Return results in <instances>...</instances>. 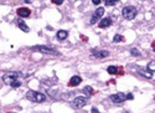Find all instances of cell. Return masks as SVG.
Instances as JSON below:
<instances>
[{
    "label": "cell",
    "mask_w": 155,
    "mask_h": 113,
    "mask_svg": "<svg viewBox=\"0 0 155 113\" xmlns=\"http://www.w3.org/2000/svg\"><path fill=\"white\" fill-rule=\"evenodd\" d=\"M17 78H19V73L16 72H9L3 75V82L5 84H9V86H11L14 82L17 81Z\"/></svg>",
    "instance_id": "cell-3"
},
{
    "label": "cell",
    "mask_w": 155,
    "mask_h": 113,
    "mask_svg": "<svg viewBox=\"0 0 155 113\" xmlns=\"http://www.w3.org/2000/svg\"><path fill=\"white\" fill-rule=\"evenodd\" d=\"M127 100H134L133 93H128V95H127Z\"/></svg>",
    "instance_id": "cell-23"
},
{
    "label": "cell",
    "mask_w": 155,
    "mask_h": 113,
    "mask_svg": "<svg viewBox=\"0 0 155 113\" xmlns=\"http://www.w3.org/2000/svg\"><path fill=\"white\" fill-rule=\"evenodd\" d=\"M32 49L36 51H41V52H46V54H56L52 47H46V46H34Z\"/></svg>",
    "instance_id": "cell-9"
},
{
    "label": "cell",
    "mask_w": 155,
    "mask_h": 113,
    "mask_svg": "<svg viewBox=\"0 0 155 113\" xmlns=\"http://www.w3.org/2000/svg\"><path fill=\"white\" fill-rule=\"evenodd\" d=\"M103 14H104V9H103V8H98L97 10L95 11V14H93L92 19H91V24H96L97 20H98L99 17H102Z\"/></svg>",
    "instance_id": "cell-7"
},
{
    "label": "cell",
    "mask_w": 155,
    "mask_h": 113,
    "mask_svg": "<svg viewBox=\"0 0 155 113\" xmlns=\"http://www.w3.org/2000/svg\"><path fill=\"white\" fill-rule=\"evenodd\" d=\"M67 36H68V32L66 31V30H60V31H57V39H58L60 41L65 40Z\"/></svg>",
    "instance_id": "cell-15"
},
{
    "label": "cell",
    "mask_w": 155,
    "mask_h": 113,
    "mask_svg": "<svg viewBox=\"0 0 155 113\" xmlns=\"http://www.w3.org/2000/svg\"><path fill=\"white\" fill-rule=\"evenodd\" d=\"M92 113H98V110L97 108H92Z\"/></svg>",
    "instance_id": "cell-26"
},
{
    "label": "cell",
    "mask_w": 155,
    "mask_h": 113,
    "mask_svg": "<svg viewBox=\"0 0 155 113\" xmlns=\"http://www.w3.org/2000/svg\"><path fill=\"white\" fill-rule=\"evenodd\" d=\"M119 0H106V5L107 6H111V5H115Z\"/></svg>",
    "instance_id": "cell-18"
},
{
    "label": "cell",
    "mask_w": 155,
    "mask_h": 113,
    "mask_svg": "<svg viewBox=\"0 0 155 113\" xmlns=\"http://www.w3.org/2000/svg\"><path fill=\"white\" fill-rule=\"evenodd\" d=\"M20 86H21V82H20V81H15V82L11 84L13 88H17V87H20Z\"/></svg>",
    "instance_id": "cell-20"
},
{
    "label": "cell",
    "mask_w": 155,
    "mask_h": 113,
    "mask_svg": "<svg viewBox=\"0 0 155 113\" xmlns=\"http://www.w3.org/2000/svg\"><path fill=\"white\" fill-rule=\"evenodd\" d=\"M86 103H87V100L84 97H76L72 102V106H73V108L78 110V108H82L83 106H86Z\"/></svg>",
    "instance_id": "cell-4"
},
{
    "label": "cell",
    "mask_w": 155,
    "mask_h": 113,
    "mask_svg": "<svg viewBox=\"0 0 155 113\" xmlns=\"http://www.w3.org/2000/svg\"><path fill=\"white\" fill-rule=\"evenodd\" d=\"M138 72L142 75V76L147 77V78H153L154 77V73H153V71H150V70H138Z\"/></svg>",
    "instance_id": "cell-14"
},
{
    "label": "cell",
    "mask_w": 155,
    "mask_h": 113,
    "mask_svg": "<svg viewBox=\"0 0 155 113\" xmlns=\"http://www.w3.org/2000/svg\"><path fill=\"white\" fill-rule=\"evenodd\" d=\"M83 92L86 93L87 96H92L93 93H95V91H93V88H92V87H90V86H86V87H84V88H83Z\"/></svg>",
    "instance_id": "cell-16"
},
{
    "label": "cell",
    "mask_w": 155,
    "mask_h": 113,
    "mask_svg": "<svg viewBox=\"0 0 155 113\" xmlns=\"http://www.w3.org/2000/svg\"><path fill=\"white\" fill-rule=\"evenodd\" d=\"M111 25H112V19L111 17L102 19L101 22H99V27H101V29H107V27H109Z\"/></svg>",
    "instance_id": "cell-11"
},
{
    "label": "cell",
    "mask_w": 155,
    "mask_h": 113,
    "mask_svg": "<svg viewBox=\"0 0 155 113\" xmlns=\"http://www.w3.org/2000/svg\"><path fill=\"white\" fill-rule=\"evenodd\" d=\"M152 49H153V51L155 52V41H153V42H152Z\"/></svg>",
    "instance_id": "cell-25"
},
{
    "label": "cell",
    "mask_w": 155,
    "mask_h": 113,
    "mask_svg": "<svg viewBox=\"0 0 155 113\" xmlns=\"http://www.w3.org/2000/svg\"><path fill=\"white\" fill-rule=\"evenodd\" d=\"M102 1V0H92V3L95 4V5H98V4H99Z\"/></svg>",
    "instance_id": "cell-24"
},
{
    "label": "cell",
    "mask_w": 155,
    "mask_h": 113,
    "mask_svg": "<svg viewBox=\"0 0 155 113\" xmlns=\"http://www.w3.org/2000/svg\"><path fill=\"white\" fill-rule=\"evenodd\" d=\"M16 24H17V26L20 27V29L22 30V31H25V32H29L30 31V29H29V26H27L25 22H24V20H22L21 17H19L17 20H16Z\"/></svg>",
    "instance_id": "cell-12"
},
{
    "label": "cell",
    "mask_w": 155,
    "mask_h": 113,
    "mask_svg": "<svg viewBox=\"0 0 155 113\" xmlns=\"http://www.w3.org/2000/svg\"><path fill=\"white\" fill-rule=\"evenodd\" d=\"M107 72L109 75H123L124 73V70L123 67H118V66H109V67L107 68Z\"/></svg>",
    "instance_id": "cell-6"
},
{
    "label": "cell",
    "mask_w": 155,
    "mask_h": 113,
    "mask_svg": "<svg viewBox=\"0 0 155 113\" xmlns=\"http://www.w3.org/2000/svg\"><path fill=\"white\" fill-rule=\"evenodd\" d=\"M111 100L112 102H114V103H122V102H124L127 100V96L124 95V93H115V95H112L111 96Z\"/></svg>",
    "instance_id": "cell-5"
},
{
    "label": "cell",
    "mask_w": 155,
    "mask_h": 113,
    "mask_svg": "<svg viewBox=\"0 0 155 113\" xmlns=\"http://www.w3.org/2000/svg\"><path fill=\"white\" fill-rule=\"evenodd\" d=\"M54 4H56V5H61V4L63 3V0H51Z\"/></svg>",
    "instance_id": "cell-22"
},
{
    "label": "cell",
    "mask_w": 155,
    "mask_h": 113,
    "mask_svg": "<svg viewBox=\"0 0 155 113\" xmlns=\"http://www.w3.org/2000/svg\"><path fill=\"white\" fill-rule=\"evenodd\" d=\"M81 82H82V78L81 77H79V76H73L71 80H70L68 84H70V86H72V87H74V86H78Z\"/></svg>",
    "instance_id": "cell-13"
},
{
    "label": "cell",
    "mask_w": 155,
    "mask_h": 113,
    "mask_svg": "<svg viewBox=\"0 0 155 113\" xmlns=\"http://www.w3.org/2000/svg\"><path fill=\"white\" fill-rule=\"evenodd\" d=\"M130 52L133 54V55H135V56H139V55H140V52H139V51H138L137 49H131V51H130Z\"/></svg>",
    "instance_id": "cell-21"
},
{
    "label": "cell",
    "mask_w": 155,
    "mask_h": 113,
    "mask_svg": "<svg viewBox=\"0 0 155 113\" xmlns=\"http://www.w3.org/2000/svg\"><path fill=\"white\" fill-rule=\"evenodd\" d=\"M26 98L30 100L32 102H36V103H41L46 100V96L44 93H40V92H36V91H27L26 92Z\"/></svg>",
    "instance_id": "cell-1"
},
{
    "label": "cell",
    "mask_w": 155,
    "mask_h": 113,
    "mask_svg": "<svg viewBox=\"0 0 155 113\" xmlns=\"http://www.w3.org/2000/svg\"><path fill=\"white\" fill-rule=\"evenodd\" d=\"M81 39H83L84 41H87V37H86V36H83V35H81Z\"/></svg>",
    "instance_id": "cell-27"
},
{
    "label": "cell",
    "mask_w": 155,
    "mask_h": 113,
    "mask_svg": "<svg viewBox=\"0 0 155 113\" xmlns=\"http://www.w3.org/2000/svg\"><path fill=\"white\" fill-rule=\"evenodd\" d=\"M26 3H32V0H25Z\"/></svg>",
    "instance_id": "cell-28"
},
{
    "label": "cell",
    "mask_w": 155,
    "mask_h": 113,
    "mask_svg": "<svg viewBox=\"0 0 155 113\" xmlns=\"http://www.w3.org/2000/svg\"><path fill=\"white\" fill-rule=\"evenodd\" d=\"M113 41L114 42H120V41H124V37L122 36V35H114V37H113Z\"/></svg>",
    "instance_id": "cell-17"
},
{
    "label": "cell",
    "mask_w": 155,
    "mask_h": 113,
    "mask_svg": "<svg viewBox=\"0 0 155 113\" xmlns=\"http://www.w3.org/2000/svg\"><path fill=\"white\" fill-rule=\"evenodd\" d=\"M148 70H150V71H155V61H152V62L148 63Z\"/></svg>",
    "instance_id": "cell-19"
},
{
    "label": "cell",
    "mask_w": 155,
    "mask_h": 113,
    "mask_svg": "<svg viewBox=\"0 0 155 113\" xmlns=\"http://www.w3.org/2000/svg\"><path fill=\"white\" fill-rule=\"evenodd\" d=\"M137 14H138V10L135 6H125L123 9V16L125 19H128V20H133L137 16Z\"/></svg>",
    "instance_id": "cell-2"
},
{
    "label": "cell",
    "mask_w": 155,
    "mask_h": 113,
    "mask_svg": "<svg viewBox=\"0 0 155 113\" xmlns=\"http://www.w3.org/2000/svg\"><path fill=\"white\" fill-rule=\"evenodd\" d=\"M92 55H93V57H96V59H104V57H107V56L109 55V52H108V51L93 50V51H92Z\"/></svg>",
    "instance_id": "cell-10"
},
{
    "label": "cell",
    "mask_w": 155,
    "mask_h": 113,
    "mask_svg": "<svg viewBox=\"0 0 155 113\" xmlns=\"http://www.w3.org/2000/svg\"><path fill=\"white\" fill-rule=\"evenodd\" d=\"M16 14L19 15V17H29L31 11H30V9H27V8H19L16 10Z\"/></svg>",
    "instance_id": "cell-8"
}]
</instances>
